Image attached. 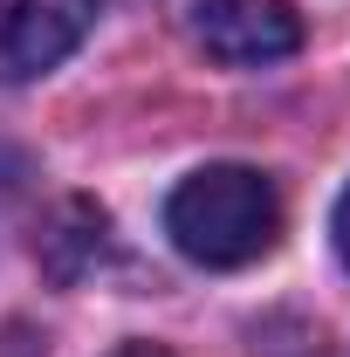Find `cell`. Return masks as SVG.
Masks as SVG:
<instances>
[{"instance_id":"3957f363","label":"cell","mask_w":350,"mask_h":357,"mask_svg":"<svg viewBox=\"0 0 350 357\" xmlns=\"http://www.w3.org/2000/svg\"><path fill=\"white\" fill-rule=\"evenodd\" d=\"M96 28V0H0V83H35Z\"/></svg>"},{"instance_id":"277c9868","label":"cell","mask_w":350,"mask_h":357,"mask_svg":"<svg viewBox=\"0 0 350 357\" xmlns=\"http://www.w3.org/2000/svg\"><path fill=\"white\" fill-rule=\"evenodd\" d=\"M110 255V220H103V206H89V199H62L42 227V268L55 282H83L89 268Z\"/></svg>"},{"instance_id":"7a4b0ae2","label":"cell","mask_w":350,"mask_h":357,"mask_svg":"<svg viewBox=\"0 0 350 357\" xmlns=\"http://www.w3.org/2000/svg\"><path fill=\"white\" fill-rule=\"evenodd\" d=\"M192 42L227 69H268L303 48L296 0H192Z\"/></svg>"},{"instance_id":"8992f818","label":"cell","mask_w":350,"mask_h":357,"mask_svg":"<svg viewBox=\"0 0 350 357\" xmlns=\"http://www.w3.org/2000/svg\"><path fill=\"white\" fill-rule=\"evenodd\" d=\"M110 357H172V351H158V344H124V351H110Z\"/></svg>"},{"instance_id":"5b68a950","label":"cell","mask_w":350,"mask_h":357,"mask_svg":"<svg viewBox=\"0 0 350 357\" xmlns=\"http://www.w3.org/2000/svg\"><path fill=\"white\" fill-rule=\"evenodd\" d=\"M330 234H337V255H344V268H350V185H344V199H337V220H330Z\"/></svg>"},{"instance_id":"6da1fadb","label":"cell","mask_w":350,"mask_h":357,"mask_svg":"<svg viewBox=\"0 0 350 357\" xmlns=\"http://www.w3.org/2000/svg\"><path fill=\"white\" fill-rule=\"evenodd\" d=\"M165 234L199 268H248L282 241V192L254 165H199L172 185Z\"/></svg>"}]
</instances>
